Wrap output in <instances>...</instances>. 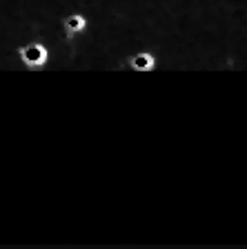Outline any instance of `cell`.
I'll use <instances>...</instances> for the list:
<instances>
[{
  "instance_id": "1",
  "label": "cell",
  "mask_w": 247,
  "mask_h": 249,
  "mask_svg": "<svg viewBox=\"0 0 247 249\" xmlns=\"http://www.w3.org/2000/svg\"><path fill=\"white\" fill-rule=\"evenodd\" d=\"M45 58H47V52H45V47L42 45H27L25 49H22V60L27 62V65H42L45 62Z\"/></svg>"
},
{
  "instance_id": "2",
  "label": "cell",
  "mask_w": 247,
  "mask_h": 249,
  "mask_svg": "<svg viewBox=\"0 0 247 249\" xmlns=\"http://www.w3.org/2000/svg\"><path fill=\"white\" fill-rule=\"evenodd\" d=\"M154 56L152 53H147V52H140V53H136L134 58H132V67L134 69H152L154 67Z\"/></svg>"
},
{
  "instance_id": "3",
  "label": "cell",
  "mask_w": 247,
  "mask_h": 249,
  "mask_svg": "<svg viewBox=\"0 0 247 249\" xmlns=\"http://www.w3.org/2000/svg\"><path fill=\"white\" fill-rule=\"evenodd\" d=\"M65 27H67L69 31H80L82 27H85V20H82L80 16H72V18H67V20H65Z\"/></svg>"
}]
</instances>
